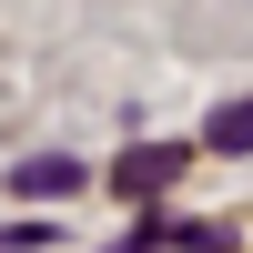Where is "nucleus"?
Instances as JSON below:
<instances>
[{"instance_id":"1","label":"nucleus","mask_w":253,"mask_h":253,"mask_svg":"<svg viewBox=\"0 0 253 253\" xmlns=\"http://www.w3.org/2000/svg\"><path fill=\"white\" fill-rule=\"evenodd\" d=\"M81 182H91V172H81L71 152H41V162H20V172H10V193H31V203H61V193H81Z\"/></svg>"},{"instance_id":"2","label":"nucleus","mask_w":253,"mask_h":253,"mask_svg":"<svg viewBox=\"0 0 253 253\" xmlns=\"http://www.w3.org/2000/svg\"><path fill=\"white\" fill-rule=\"evenodd\" d=\"M172 172H182V152H172V142H152V152H132V162L112 172V193H132V203H142V193H162Z\"/></svg>"},{"instance_id":"3","label":"nucleus","mask_w":253,"mask_h":253,"mask_svg":"<svg viewBox=\"0 0 253 253\" xmlns=\"http://www.w3.org/2000/svg\"><path fill=\"white\" fill-rule=\"evenodd\" d=\"M213 152H253V101H233V112H213Z\"/></svg>"}]
</instances>
